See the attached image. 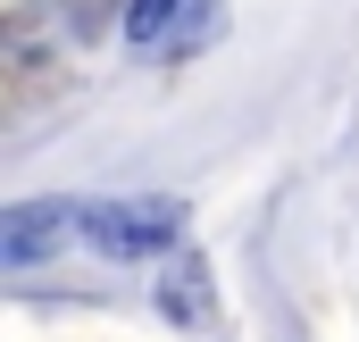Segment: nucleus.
Instances as JSON below:
<instances>
[{
	"label": "nucleus",
	"mask_w": 359,
	"mask_h": 342,
	"mask_svg": "<svg viewBox=\"0 0 359 342\" xmlns=\"http://www.w3.org/2000/svg\"><path fill=\"white\" fill-rule=\"evenodd\" d=\"M67 234H76V209H67V200H17V209L0 217V259L34 267V259L50 251V242H67Z\"/></svg>",
	"instance_id": "nucleus-2"
},
{
	"label": "nucleus",
	"mask_w": 359,
	"mask_h": 342,
	"mask_svg": "<svg viewBox=\"0 0 359 342\" xmlns=\"http://www.w3.org/2000/svg\"><path fill=\"white\" fill-rule=\"evenodd\" d=\"M159 317H176V326L209 317V267H201V251H176L159 267Z\"/></svg>",
	"instance_id": "nucleus-3"
},
{
	"label": "nucleus",
	"mask_w": 359,
	"mask_h": 342,
	"mask_svg": "<svg viewBox=\"0 0 359 342\" xmlns=\"http://www.w3.org/2000/svg\"><path fill=\"white\" fill-rule=\"evenodd\" d=\"M176 200H84L76 209V234L100 259H176Z\"/></svg>",
	"instance_id": "nucleus-1"
},
{
	"label": "nucleus",
	"mask_w": 359,
	"mask_h": 342,
	"mask_svg": "<svg viewBox=\"0 0 359 342\" xmlns=\"http://www.w3.org/2000/svg\"><path fill=\"white\" fill-rule=\"evenodd\" d=\"M176 8H184V0H126V34H134V42H159Z\"/></svg>",
	"instance_id": "nucleus-4"
}]
</instances>
